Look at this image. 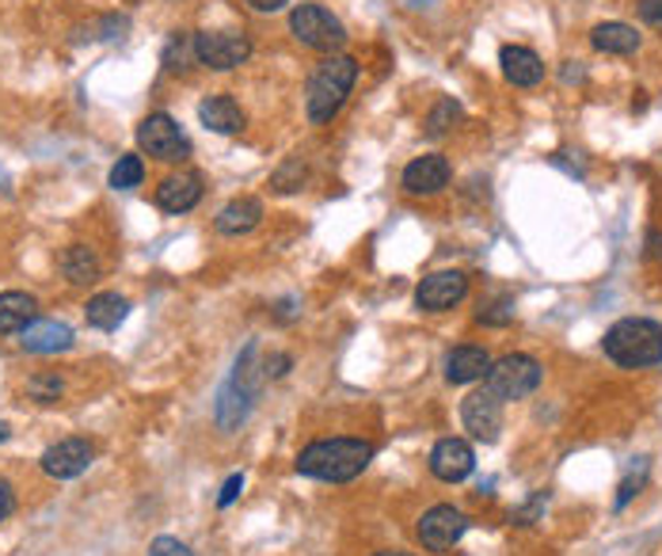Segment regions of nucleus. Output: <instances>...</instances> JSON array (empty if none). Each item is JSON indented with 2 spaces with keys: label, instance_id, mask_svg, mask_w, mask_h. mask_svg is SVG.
I'll return each mask as SVG.
<instances>
[{
  "label": "nucleus",
  "instance_id": "obj_1",
  "mask_svg": "<svg viewBox=\"0 0 662 556\" xmlns=\"http://www.w3.org/2000/svg\"><path fill=\"white\" fill-rule=\"evenodd\" d=\"M373 461V443L365 438H317L298 454V473L320 484H347L362 477Z\"/></svg>",
  "mask_w": 662,
  "mask_h": 556
},
{
  "label": "nucleus",
  "instance_id": "obj_2",
  "mask_svg": "<svg viewBox=\"0 0 662 556\" xmlns=\"http://www.w3.org/2000/svg\"><path fill=\"white\" fill-rule=\"evenodd\" d=\"M354 80H358V61L351 53H328V58L309 73V85H305L309 122L324 127V122L335 119V115L343 111L347 96H351Z\"/></svg>",
  "mask_w": 662,
  "mask_h": 556
},
{
  "label": "nucleus",
  "instance_id": "obj_3",
  "mask_svg": "<svg viewBox=\"0 0 662 556\" xmlns=\"http://www.w3.org/2000/svg\"><path fill=\"white\" fill-rule=\"evenodd\" d=\"M605 355L624 370H643V366L662 363V325L643 317H624L605 331Z\"/></svg>",
  "mask_w": 662,
  "mask_h": 556
},
{
  "label": "nucleus",
  "instance_id": "obj_4",
  "mask_svg": "<svg viewBox=\"0 0 662 556\" xmlns=\"http://www.w3.org/2000/svg\"><path fill=\"white\" fill-rule=\"evenodd\" d=\"M290 31H293V39H298L301 47L320 50V53H339L347 47L343 20H339L331 8L312 4V0H305V4H298L290 12Z\"/></svg>",
  "mask_w": 662,
  "mask_h": 556
},
{
  "label": "nucleus",
  "instance_id": "obj_5",
  "mask_svg": "<svg viewBox=\"0 0 662 556\" xmlns=\"http://www.w3.org/2000/svg\"><path fill=\"white\" fill-rule=\"evenodd\" d=\"M255 355H259V347L252 344L244 355L237 358V370H232L229 385L221 389V397H218V424H221V430H237L240 424H244L248 408H252V400L259 393V378H263V374L252 366Z\"/></svg>",
  "mask_w": 662,
  "mask_h": 556
},
{
  "label": "nucleus",
  "instance_id": "obj_6",
  "mask_svg": "<svg viewBox=\"0 0 662 556\" xmlns=\"http://www.w3.org/2000/svg\"><path fill=\"white\" fill-rule=\"evenodd\" d=\"M191 58L213 73H229L252 58V39L237 31H199L191 39Z\"/></svg>",
  "mask_w": 662,
  "mask_h": 556
},
{
  "label": "nucleus",
  "instance_id": "obj_7",
  "mask_svg": "<svg viewBox=\"0 0 662 556\" xmlns=\"http://www.w3.org/2000/svg\"><path fill=\"white\" fill-rule=\"evenodd\" d=\"M541 385V363L530 355H503L491 363L484 389L495 393L499 400H525Z\"/></svg>",
  "mask_w": 662,
  "mask_h": 556
},
{
  "label": "nucleus",
  "instance_id": "obj_8",
  "mask_svg": "<svg viewBox=\"0 0 662 556\" xmlns=\"http://www.w3.org/2000/svg\"><path fill=\"white\" fill-rule=\"evenodd\" d=\"M138 146L153 160H168V165L191 157V141H187V133L179 130V122L164 111H153L138 122Z\"/></svg>",
  "mask_w": 662,
  "mask_h": 556
},
{
  "label": "nucleus",
  "instance_id": "obj_9",
  "mask_svg": "<svg viewBox=\"0 0 662 556\" xmlns=\"http://www.w3.org/2000/svg\"><path fill=\"white\" fill-rule=\"evenodd\" d=\"M464 530H469V515L458 507H450V504H438L427 510L423 518H419V526H415V534H419V542H423V549L427 553H445V549H453V545L461 542Z\"/></svg>",
  "mask_w": 662,
  "mask_h": 556
},
{
  "label": "nucleus",
  "instance_id": "obj_10",
  "mask_svg": "<svg viewBox=\"0 0 662 556\" xmlns=\"http://www.w3.org/2000/svg\"><path fill=\"white\" fill-rule=\"evenodd\" d=\"M461 424L477 443H495L499 430H503V400H499L491 389L469 393L461 405Z\"/></svg>",
  "mask_w": 662,
  "mask_h": 556
},
{
  "label": "nucleus",
  "instance_id": "obj_11",
  "mask_svg": "<svg viewBox=\"0 0 662 556\" xmlns=\"http://www.w3.org/2000/svg\"><path fill=\"white\" fill-rule=\"evenodd\" d=\"M92 457H96V450L88 438H61V443H53L50 450L39 457V465L53 480H77L80 473H88Z\"/></svg>",
  "mask_w": 662,
  "mask_h": 556
},
{
  "label": "nucleus",
  "instance_id": "obj_12",
  "mask_svg": "<svg viewBox=\"0 0 662 556\" xmlns=\"http://www.w3.org/2000/svg\"><path fill=\"white\" fill-rule=\"evenodd\" d=\"M464 294H469V278L461 271H434L419 282L415 305L423 312H445V309H453V305H461Z\"/></svg>",
  "mask_w": 662,
  "mask_h": 556
},
{
  "label": "nucleus",
  "instance_id": "obj_13",
  "mask_svg": "<svg viewBox=\"0 0 662 556\" xmlns=\"http://www.w3.org/2000/svg\"><path fill=\"white\" fill-rule=\"evenodd\" d=\"M450 176H453L450 160L438 157V152H423V157H415V160H411V165L404 168L400 183H404L408 195H423V199H427V195L445 191V187H450Z\"/></svg>",
  "mask_w": 662,
  "mask_h": 556
},
{
  "label": "nucleus",
  "instance_id": "obj_14",
  "mask_svg": "<svg viewBox=\"0 0 662 556\" xmlns=\"http://www.w3.org/2000/svg\"><path fill=\"white\" fill-rule=\"evenodd\" d=\"M477 469V454L464 438H442L431 450V473L445 484H461L464 477H472Z\"/></svg>",
  "mask_w": 662,
  "mask_h": 556
},
{
  "label": "nucleus",
  "instance_id": "obj_15",
  "mask_svg": "<svg viewBox=\"0 0 662 556\" xmlns=\"http://www.w3.org/2000/svg\"><path fill=\"white\" fill-rule=\"evenodd\" d=\"M202 199V176L199 172H172L160 179L157 187V206L164 214H187L194 210Z\"/></svg>",
  "mask_w": 662,
  "mask_h": 556
},
{
  "label": "nucleus",
  "instance_id": "obj_16",
  "mask_svg": "<svg viewBox=\"0 0 662 556\" xmlns=\"http://www.w3.org/2000/svg\"><path fill=\"white\" fill-rule=\"evenodd\" d=\"M20 347L31 355H61L73 347V328L66 320H39L34 317L31 325L20 331Z\"/></svg>",
  "mask_w": 662,
  "mask_h": 556
},
{
  "label": "nucleus",
  "instance_id": "obj_17",
  "mask_svg": "<svg viewBox=\"0 0 662 556\" xmlns=\"http://www.w3.org/2000/svg\"><path fill=\"white\" fill-rule=\"evenodd\" d=\"M259 221H263V202H259L255 195H240V199L221 206V214L213 218V229H218L221 237H248Z\"/></svg>",
  "mask_w": 662,
  "mask_h": 556
},
{
  "label": "nucleus",
  "instance_id": "obj_18",
  "mask_svg": "<svg viewBox=\"0 0 662 556\" xmlns=\"http://www.w3.org/2000/svg\"><path fill=\"white\" fill-rule=\"evenodd\" d=\"M199 122H202L205 130H213V133H221V138H229V133L244 130L248 115L240 111V103L232 100V96L218 92V96H205V100L199 103Z\"/></svg>",
  "mask_w": 662,
  "mask_h": 556
},
{
  "label": "nucleus",
  "instance_id": "obj_19",
  "mask_svg": "<svg viewBox=\"0 0 662 556\" xmlns=\"http://www.w3.org/2000/svg\"><path fill=\"white\" fill-rule=\"evenodd\" d=\"M499 66H503V77L514 88H536L544 80V61L530 47H503L499 50Z\"/></svg>",
  "mask_w": 662,
  "mask_h": 556
},
{
  "label": "nucleus",
  "instance_id": "obj_20",
  "mask_svg": "<svg viewBox=\"0 0 662 556\" xmlns=\"http://www.w3.org/2000/svg\"><path fill=\"white\" fill-rule=\"evenodd\" d=\"M491 370V355L484 347H453L450 358H445V381L450 385H469L488 378Z\"/></svg>",
  "mask_w": 662,
  "mask_h": 556
},
{
  "label": "nucleus",
  "instance_id": "obj_21",
  "mask_svg": "<svg viewBox=\"0 0 662 556\" xmlns=\"http://www.w3.org/2000/svg\"><path fill=\"white\" fill-rule=\"evenodd\" d=\"M84 317H88V325H92V328L114 331L122 320L130 317V301L122 298V294H114V290H103V294H96V298H88Z\"/></svg>",
  "mask_w": 662,
  "mask_h": 556
},
{
  "label": "nucleus",
  "instance_id": "obj_22",
  "mask_svg": "<svg viewBox=\"0 0 662 556\" xmlns=\"http://www.w3.org/2000/svg\"><path fill=\"white\" fill-rule=\"evenodd\" d=\"M34 312H39V301L23 290H4L0 294V336H20V331L31 325Z\"/></svg>",
  "mask_w": 662,
  "mask_h": 556
},
{
  "label": "nucleus",
  "instance_id": "obj_23",
  "mask_svg": "<svg viewBox=\"0 0 662 556\" xmlns=\"http://www.w3.org/2000/svg\"><path fill=\"white\" fill-rule=\"evenodd\" d=\"M61 271H66V278L73 286H92L103 267H100V256L88 245H69L66 252H61Z\"/></svg>",
  "mask_w": 662,
  "mask_h": 556
},
{
  "label": "nucleus",
  "instance_id": "obj_24",
  "mask_svg": "<svg viewBox=\"0 0 662 556\" xmlns=\"http://www.w3.org/2000/svg\"><path fill=\"white\" fill-rule=\"evenodd\" d=\"M590 47L602 53H636L640 50V34L629 23H598L590 31Z\"/></svg>",
  "mask_w": 662,
  "mask_h": 556
},
{
  "label": "nucleus",
  "instance_id": "obj_25",
  "mask_svg": "<svg viewBox=\"0 0 662 556\" xmlns=\"http://www.w3.org/2000/svg\"><path fill=\"white\" fill-rule=\"evenodd\" d=\"M141 179H146V160H141L138 152H127V157L114 160L111 168L114 191H133V187H141Z\"/></svg>",
  "mask_w": 662,
  "mask_h": 556
},
{
  "label": "nucleus",
  "instance_id": "obj_26",
  "mask_svg": "<svg viewBox=\"0 0 662 556\" xmlns=\"http://www.w3.org/2000/svg\"><path fill=\"white\" fill-rule=\"evenodd\" d=\"M458 119H461V103H453L450 96H442V100L434 103V111L427 115V138H442Z\"/></svg>",
  "mask_w": 662,
  "mask_h": 556
},
{
  "label": "nucleus",
  "instance_id": "obj_27",
  "mask_svg": "<svg viewBox=\"0 0 662 556\" xmlns=\"http://www.w3.org/2000/svg\"><path fill=\"white\" fill-rule=\"evenodd\" d=\"M27 393H31V400H39V405H58V397L66 393V381H61L58 374H34V378L27 381Z\"/></svg>",
  "mask_w": 662,
  "mask_h": 556
},
{
  "label": "nucleus",
  "instance_id": "obj_28",
  "mask_svg": "<svg viewBox=\"0 0 662 556\" xmlns=\"http://www.w3.org/2000/svg\"><path fill=\"white\" fill-rule=\"evenodd\" d=\"M301 183H305V165H301L298 157L293 160H285V165L279 168V172L271 176V187L279 195H293V191H301Z\"/></svg>",
  "mask_w": 662,
  "mask_h": 556
},
{
  "label": "nucleus",
  "instance_id": "obj_29",
  "mask_svg": "<svg viewBox=\"0 0 662 556\" xmlns=\"http://www.w3.org/2000/svg\"><path fill=\"white\" fill-rule=\"evenodd\" d=\"M149 556H194L187 549L183 542H175V537H153V545H149Z\"/></svg>",
  "mask_w": 662,
  "mask_h": 556
},
{
  "label": "nucleus",
  "instance_id": "obj_30",
  "mask_svg": "<svg viewBox=\"0 0 662 556\" xmlns=\"http://www.w3.org/2000/svg\"><path fill=\"white\" fill-rule=\"evenodd\" d=\"M480 320H484V325H506V320H514V305L499 301L491 305V309H480Z\"/></svg>",
  "mask_w": 662,
  "mask_h": 556
},
{
  "label": "nucleus",
  "instance_id": "obj_31",
  "mask_svg": "<svg viewBox=\"0 0 662 556\" xmlns=\"http://www.w3.org/2000/svg\"><path fill=\"white\" fill-rule=\"evenodd\" d=\"M240 492H244V477H240V473H232V477L221 484V496H218V507H232L237 504V496Z\"/></svg>",
  "mask_w": 662,
  "mask_h": 556
},
{
  "label": "nucleus",
  "instance_id": "obj_32",
  "mask_svg": "<svg viewBox=\"0 0 662 556\" xmlns=\"http://www.w3.org/2000/svg\"><path fill=\"white\" fill-rule=\"evenodd\" d=\"M640 20L662 31V0H640Z\"/></svg>",
  "mask_w": 662,
  "mask_h": 556
},
{
  "label": "nucleus",
  "instance_id": "obj_33",
  "mask_svg": "<svg viewBox=\"0 0 662 556\" xmlns=\"http://www.w3.org/2000/svg\"><path fill=\"white\" fill-rule=\"evenodd\" d=\"M12 510H16V492H12V484L0 477V523H4Z\"/></svg>",
  "mask_w": 662,
  "mask_h": 556
},
{
  "label": "nucleus",
  "instance_id": "obj_34",
  "mask_svg": "<svg viewBox=\"0 0 662 556\" xmlns=\"http://www.w3.org/2000/svg\"><path fill=\"white\" fill-rule=\"evenodd\" d=\"M244 4L252 8V12H259V16H274V12H282L290 0H244Z\"/></svg>",
  "mask_w": 662,
  "mask_h": 556
},
{
  "label": "nucleus",
  "instance_id": "obj_35",
  "mask_svg": "<svg viewBox=\"0 0 662 556\" xmlns=\"http://www.w3.org/2000/svg\"><path fill=\"white\" fill-rule=\"evenodd\" d=\"M285 366H290V355H274L271 363H267V374H271V378H282Z\"/></svg>",
  "mask_w": 662,
  "mask_h": 556
},
{
  "label": "nucleus",
  "instance_id": "obj_36",
  "mask_svg": "<svg viewBox=\"0 0 662 556\" xmlns=\"http://www.w3.org/2000/svg\"><path fill=\"white\" fill-rule=\"evenodd\" d=\"M655 256H662V237L659 232H651L648 237V259H655Z\"/></svg>",
  "mask_w": 662,
  "mask_h": 556
},
{
  "label": "nucleus",
  "instance_id": "obj_37",
  "mask_svg": "<svg viewBox=\"0 0 662 556\" xmlns=\"http://www.w3.org/2000/svg\"><path fill=\"white\" fill-rule=\"evenodd\" d=\"M8 438H12V427H8V424H4V419H0V446H4V443H8Z\"/></svg>",
  "mask_w": 662,
  "mask_h": 556
},
{
  "label": "nucleus",
  "instance_id": "obj_38",
  "mask_svg": "<svg viewBox=\"0 0 662 556\" xmlns=\"http://www.w3.org/2000/svg\"><path fill=\"white\" fill-rule=\"evenodd\" d=\"M378 556H415V553H400V549H392V553H378Z\"/></svg>",
  "mask_w": 662,
  "mask_h": 556
}]
</instances>
